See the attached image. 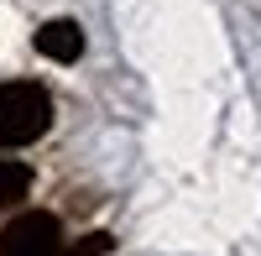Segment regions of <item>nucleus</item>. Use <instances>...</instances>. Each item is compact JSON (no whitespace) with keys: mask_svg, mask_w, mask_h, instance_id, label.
<instances>
[{"mask_svg":"<svg viewBox=\"0 0 261 256\" xmlns=\"http://www.w3.org/2000/svg\"><path fill=\"white\" fill-rule=\"evenodd\" d=\"M53 125V94L32 79L0 84V146H32Z\"/></svg>","mask_w":261,"mask_h":256,"instance_id":"f257e3e1","label":"nucleus"},{"mask_svg":"<svg viewBox=\"0 0 261 256\" xmlns=\"http://www.w3.org/2000/svg\"><path fill=\"white\" fill-rule=\"evenodd\" d=\"M58 246H63V225L47 209L16 215L6 225V236H0V256H58Z\"/></svg>","mask_w":261,"mask_h":256,"instance_id":"f03ea898","label":"nucleus"},{"mask_svg":"<svg viewBox=\"0 0 261 256\" xmlns=\"http://www.w3.org/2000/svg\"><path fill=\"white\" fill-rule=\"evenodd\" d=\"M37 53L53 58V63H73L84 53V27L79 21H47V27L37 32Z\"/></svg>","mask_w":261,"mask_h":256,"instance_id":"7ed1b4c3","label":"nucleus"},{"mask_svg":"<svg viewBox=\"0 0 261 256\" xmlns=\"http://www.w3.org/2000/svg\"><path fill=\"white\" fill-rule=\"evenodd\" d=\"M27 188H32V167H27V162L0 157V215H6L11 204H21V199H27Z\"/></svg>","mask_w":261,"mask_h":256,"instance_id":"20e7f679","label":"nucleus"},{"mask_svg":"<svg viewBox=\"0 0 261 256\" xmlns=\"http://www.w3.org/2000/svg\"><path fill=\"white\" fill-rule=\"evenodd\" d=\"M110 236L105 230H94V236H84V241H73V246H58V256H110Z\"/></svg>","mask_w":261,"mask_h":256,"instance_id":"39448f33","label":"nucleus"}]
</instances>
